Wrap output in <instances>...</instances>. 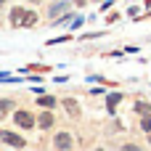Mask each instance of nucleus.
I'll use <instances>...</instances> for the list:
<instances>
[{"instance_id": "obj_1", "label": "nucleus", "mask_w": 151, "mask_h": 151, "mask_svg": "<svg viewBox=\"0 0 151 151\" xmlns=\"http://www.w3.org/2000/svg\"><path fill=\"white\" fill-rule=\"evenodd\" d=\"M11 21H13L16 27H32V24L37 21V16H35L32 11H24V8H16V11L11 13Z\"/></svg>"}, {"instance_id": "obj_2", "label": "nucleus", "mask_w": 151, "mask_h": 151, "mask_svg": "<svg viewBox=\"0 0 151 151\" xmlns=\"http://www.w3.org/2000/svg\"><path fill=\"white\" fill-rule=\"evenodd\" d=\"M13 119H16V125H19V127H24V130L35 127V119H32V114H29V111H16V114H13Z\"/></svg>"}, {"instance_id": "obj_3", "label": "nucleus", "mask_w": 151, "mask_h": 151, "mask_svg": "<svg viewBox=\"0 0 151 151\" xmlns=\"http://www.w3.org/2000/svg\"><path fill=\"white\" fill-rule=\"evenodd\" d=\"M0 138H3L8 146H19V149L24 146V138H19L16 133H8V130H3V133H0Z\"/></svg>"}, {"instance_id": "obj_4", "label": "nucleus", "mask_w": 151, "mask_h": 151, "mask_svg": "<svg viewBox=\"0 0 151 151\" xmlns=\"http://www.w3.org/2000/svg\"><path fill=\"white\" fill-rule=\"evenodd\" d=\"M53 143H56V149H69V146H72V138H69L66 133H58Z\"/></svg>"}, {"instance_id": "obj_5", "label": "nucleus", "mask_w": 151, "mask_h": 151, "mask_svg": "<svg viewBox=\"0 0 151 151\" xmlns=\"http://www.w3.org/2000/svg\"><path fill=\"white\" fill-rule=\"evenodd\" d=\"M50 125H53V114H50V111L40 114V127H50Z\"/></svg>"}, {"instance_id": "obj_6", "label": "nucleus", "mask_w": 151, "mask_h": 151, "mask_svg": "<svg viewBox=\"0 0 151 151\" xmlns=\"http://www.w3.org/2000/svg\"><path fill=\"white\" fill-rule=\"evenodd\" d=\"M119 98H122L119 93H111V96H109V101H106V106H109V111H114V106L119 104Z\"/></svg>"}, {"instance_id": "obj_7", "label": "nucleus", "mask_w": 151, "mask_h": 151, "mask_svg": "<svg viewBox=\"0 0 151 151\" xmlns=\"http://www.w3.org/2000/svg\"><path fill=\"white\" fill-rule=\"evenodd\" d=\"M37 104H42V106H45V109H50V106H53V104H56V98H53V96H42V98H40V101H37Z\"/></svg>"}, {"instance_id": "obj_8", "label": "nucleus", "mask_w": 151, "mask_h": 151, "mask_svg": "<svg viewBox=\"0 0 151 151\" xmlns=\"http://www.w3.org/2000/svg\"><path fill=\"white\" fill-rule=\"evenodd\" d=\"M64 106H66V111H69V114H74V117H77V114H80V106H77V104H74V101H66V104H64Z\"/></svg>"}, {"instance_id": "obj_9", "label": "nucleus", "mask_w": 151, "mask_h": 151, "mask_svg": "<svg viewBox=\"0 0 151 151\" xmlns=\"http://www.w3.org/2000/svg\"><path fill=\"white\" fill-rule=\"evenodd\" d=\"M141 127H143L146 133H151V111L146 114V117H143V122H141Z\"/></svg>"}, {"instance_id": "obj_10", "label": "nucleus", "mask_w": 151, "mask_h": 151, "mask_svg": "<svg viewBox=\"0 0 151 151\" xmlns=\"http://www.w3.org/2000/svg\"><path fill=\"white\" fill-rule=\"evenodd\" d=\"M61 11H66V3H56V5H53V16H58Z\"/></svg>"}, {"instance_id": "obj_11", "label": "nucleus", "mask_w": 151, "mask_h": 151, "mask_svg": "<svg viewBox=\"0 0 151 151\" xmlns=\"http://www.w3.org/2000/svg\"><path fill=\"white\" fill-rule=\"evenodd\" d=\"M8 106H11L8 101H0V114H5V109H8Z\"/></svg>"}, {"instance_id": "obj_12", "label": "nucleus", "mask_w": 151, "mask_h": 151, "mask_svg": "<svg viewBox=\"0 0 151 151\" xmlns=\"http://www.w3.org/2000/svg\"><path fill=\"white\" fill-rule=\"evenodd\" d=\"M0 3H3V0H0Z\"/></svg>"}]
</instances>
